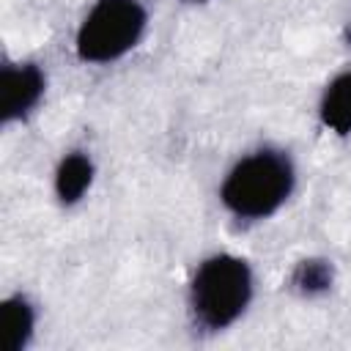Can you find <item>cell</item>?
<instances>
[{"instance_id": "obj_2", "label": "cell", "mask_w": 351, "mask_h": 351, "mask_svg": "<svg viewBox=\"0 0 351 351\" xmlns=\"http://www.w3.org/2000/svg\"><path fill=\"white\" fill-rule=\"evenodd\" d=\"M255 277L244 258L214 252L200 261L189 282V313L206 332H225L250 307Z\"/></svg>"}, {"instance_id": "obj_3", "label": "cell", "mask_w": 351, "mask_h": 351, "mask_svg": "<svg viewBox=\"0 0 351 351\" xmlns=\"http://www.w3.org/2000/svg\"><path fill=\"white\" fill-rule=\"evenodd\" d=\"M148 27V11L140 0H96L74 36V52L82 63L107 66L132 52Z\"/></svg>"}, {"instance_id": "obj_6", "label": "cell", "mask_w": 351, "mask_h": 351, "mask_svg": "<svg viewBox=\"0 0 351 351\" xmlns=\"http://www.w3.org/2000/svg\"><path fill=\"white\" fill-rule=\"evenodd\" d=\"M96 176V165L88 151H69L55 167V195L63 206H74L85 197Z\"/></svg>"}, {"instance_id": "obj_1", "label": "cell", "mask_w": 351, "mask_h": 351, "mask_svg": "<svg viewBox=\"0 0 351 351\" xmlns=\"http://www.w3.org/2000/svg\"><path fill=\"white\" fill-rule=\"evenodd\" d=\"M296 186V167L282 148H255L241 156L219 184L222 206L247 222L269 219L277 214Z\"/></svg>"}, {"instance_id": "obj_9", "label": "cell", "mask_w": 351, "mask_h": 351, "mask_svg": "<svg viewBox=\"0 0 351 351\" xmlns=\"http://www.w3.org/2000/svg\"><path fill=\"white\" fill-rule=\"evenodd\" d=\"M189 3H208V0H189Z\"/></svg>"}, {"instance_id": "obj_5", "label": "cell", "mask_w": 351, "mask_h": 351, "mask_svg": "<svg viewBox=\"0 0 351 351\" xmlns=\"http://www.w3.org/2000/svg\"><path fill=\"white\" fill-rule=\"evenodd\" d=\"M38 313L25 293H11L0 302V329L5 351H25L36 335Z\"/></svg>"}, {"instance_id": "obj_8", "label": "cell", "mask_w": 351, "mask_h": 351, "mask_svg": "<svg viewBox=\"0 0 351 351\" xmlns=\"http://www.w3.org/2000/svg\"><path fill=\"white\" fill-rule=\"evenodd\" d=\"M332 285H335V269L332 261L326 258H302L291 271V288L304 299L324 296L332 291Z\"/></svg>"}, {"instance_id": "obj_4", "label": "cell", "mask_w": 351, "mask_h": 351, "mask_svg": "<svg viewBox=\"0 0 351 351\" xmlns=\"http://www.w3.org/2000/svg\"><path fill=\"white\" fill-rule=\"evenodd\" d=\"M47 74L38 63H8L0 71V118L3 123L25 121L44 99Z\"/></svg>"}, {"instance_id": "obj_7", "label": "cell", "mask_w": 351, "mask_h": 351, "mask_svg": "<svg viewBox=\"0 0 351 351\" xmlns=\"http://www.w3.org/2000/svg\"><path fill=\"white\" fill-rule=\"evenodd\" d=\"M318 118L329 132L340 137L351 134V69L329 80L318 101Z\"/></svg>"}]
</instances>
